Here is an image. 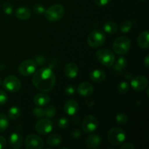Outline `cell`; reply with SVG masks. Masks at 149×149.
I'll use <instances>...</instances> for the list:
<instances>
[{
  "label": "cell",
  "mask_w": 149,
  "mask_h": 149,
  "mask_svg": "<svg viewBox=\"0 0 149 149\" xmlns=\"http://www.w3.org/2000/svg\"><path fill=\"white\" fill-rule=\"evenodd\" d=\"M1 84H2V81H1V79L0 78V86H1Z\"/></svg>",
  "instance_id": "cell-42"
},
{
  "label": "cell",
  "mask_w": 149,
  "mask_h": 149,
  "mask_svg": "<svg viewBox=\"0 0 149 149\" xmlns=\"http://www.w3.org/2000/svg\"><path fill=\"white\" fill-rule=\"evenodd\" d=\"M45 116L47 118H52L55 116L56 113V109L54 106H49L45 108Z\"/></svg>",
  "instance_id": "cell-29"
},
{
  "label": "cell",
  "mask_w": 149,
  "mask_h": 149,
  "mask_svg": "<svg viewBox=\"0 0 149 149\" xmlns=\"http://www.w3.org/2000/svg\"><path fill=\"white\" fill-rule=\"evenodd\" d=\"M36 66H37V63L36 61L31 59L26 60L19 65L18 72L20 75L24 76V77L30 76L36 71Z\"/></svg>",
  "instance_id": "cell-7"
},
{
  "label": "cell",
  "mask_w": 149,
  "mask_h": 149,
  "mask_svg": "<svg viewBox=\"0 0 149 149\" xmlns=\"http://www.w3.org/2000/svg\"><path fill=\"white\" fill-rule=\"evenodd\" d=\"M132 27V23L130 20H127L122 22L120 25V30L122 33H127L130 31Z\"/></svg>",
  "instance_id": "cell-27"
},
{
  "label": "cell",
  "mask_w": 149,
  "mask_h": 149,
  "mask_svg": "<svg viewBox=\"0 0 149 149\" xmlns=\"http://www.w3.org/2000/svg\"><path fill=\"white\" fill-rule=\"evenodd\" d=\"M49 101H50V97L45 93H38L33 97L34 104L37 106H47L49 103Z\"/></svg>",
  "instance_id": "cell-18"
},
{
  "label": "cell",
  "mask_w": 149,
  "mask_h": 149,
  "mask_svg": "<svg viewBox=\"0 0 149 149\" xmlns=\"http://www.w3.org/2000/svg\"><path fill=\"white\" fill-rule=\"evenodd\" d=\"M62 142V137L61 135L57 133H54L47 137L46 140V143L48 146L52 147L57 146L60 145Z\"/></svg>",
  "instance_id": "cell-22"
},
{
  "label": "cell",
  "mask_w": 149,
  "mask_h": 149,
  "mask_svg": "<svg viewBox=\"0 0 149 149\" xmlns=\"http://www.w3.org/2000/svg\"><path fill=\"white\" fill-rule=\"evenodd\" d=\"M101 143V138L97 134H91L89 135L85 141V144L89 148H97Z\"/></svg>",
  "instance_id": "cell-15"
},
{
  "label": "cell",
  "mask_w": 149,
  "mask_h": 149,
  "mask_svg": "<svg viewBox=\"0 0 149 149\" xmlns=\"http://www.w3.org/2000/svg\"><path fill=\"white\" fill-rule=\"evenodd\" d=\"M78 67L74 63H68L64 68V74L65 77L69 79H74L78 74Z\"/></svg>",
  "instance_id": "cell-17"
},
{
  "label": "cell",
  "mask_w": 149,
  "mask_h": 149,
  "mask_svg": "<svg viewBox=\"0 0 149 149\" xmlns=\"http://www.w3.org/2000/svg\"><path fill=\"white\" fill-rule=\"evenodd\" d=\"M31 12L30 9L26 7H19L15 11L16 17L20 20H27L31 17Z\"/></svg>",
  "instance_id": "cell-21"
},
{
  "label": "cell",
  "mask_w": 149,
  "mask_h": 149,
  "mask_svg": "<svg viewBox=\"0 0 149 149\" xmlns=\"http://www.w3.org/2000/svg\"><path fill=\"white\" fill-rule=\"evenodd\" d=\"M127 59L124 57H119L114 65V69L116 71H122L126 67Z\"/></svg>",
  "instance_id": "cell-26"
},
{
  "label": "cell",
  "mask_w": 149,
  "mask_h": 149,
  "mask_svg": "<svg viewBox=\"0 0 149 149\" xmlns=\"http://www.w3.org/2000/svg\"><path fill=\"white\" fill-rule=\"evenodd\" d=\"M79 106L78 103L75 100H68L64 105V111L65 113L69 116H74L77 112L79 111Z\"/></svg>",
  "instance_id": "cell-14"
},
{
  "label": "cell",
  "mask_w": 149,
  "mask_h": 149,
  "mask_svg": "<svg viewBox=\"0 0 149 149\" xmlns=\"http://www.w3.org/2000/svg\"><path fill=\"white\" fill-rule=\"evenodd\" d=\"M110 0H95V2L97 6L100 7H103V6L107 5L109 3Z\"/></svg>",
  "instance_id": "cell-38"
},
{
  "label": "cell",
  "mask_w": 149,
  "mask_h": 149,
  "mask_svg": "<svg viewBox=\"0 0 149 149\" xmlns=\"http://www.w3.org/2000/svg\"><path fill=\"white\" fill-rule=\"evenodd\" d=\"M53 129V124L48 118L42 119L37 122L35 125V130L39 134L45 135L49 134Z\"/></svg>",
  "instance_id": "cell-11"
},
{
  "label": "cell",
  "mask_w": 149,
  "mask_h": 149,
  "mask_svg": "<svg viewBox=\"0 0 149 149\" xmlns=\"http://www.w3.org/2000/svg\"><path fill=\"white\" fill-rule=\"evenodd\" d=\"M81 136V132L79 130H74L71 131V137L72 138H74V139H79Z\"/></svg>",
  "instance_id": "cell-37"
},
{
  "label": "cell",
  "mask_w": 149,
  "mask_h": 149,
  "mask_svg": "<svg viewBox=\"0 0 149 149\" xmlns=\"http://www.w3.org/2000/svg\"><path fill=\"white\" fill-rule=\"evenodd\" d=\"M2 10L6 15H11L13 12V7L10 2H4L2 4Z\"/></svg>",
  "instance_id": "cell-33"
},
{
  "label": "cell",
  "mask_w": 149,
  "mask_h": 149,
  "mask_svg": "<svg viewBox=\"0 0 149 149\" xmlns=\"http://www.w3.org/2000/svg\"><path fill=\"white\" fill-rule=\"evenodd\" d=\"M77 92L80 95L83 97L90 96L93 93V87L89 82H82L79 85Z\"/></svg>",
  "instance_id": "cell-16"
},
{
  "label": "cell",
  "mask_w": 149,
  "mask_h": 149,
  "mask_svg": "<svg viewBox=\"0 0 149 149\" xmlns=\"http://www.w3.org/2000/svg\"><path fill=\"white\" fill-rule=\"evenodd\" d=\"M148 31L141 32L138 37V44L143 49H148L149 47Z\"/></svg>",
  "instance_id": "cell-20"
},
{
  "label": "cell",
  "mask_w": 149,
  "mask_h": 149,
  "mask_svg": "<svg viewBox=\"0 0 149 149\" xmlns=\"http://www.w3.org/2000/svg\"><path fill=\"white\" fill-rule=\"evenodd\" d=\"M92 81L95 82H102L106 79V74L103 70L95 69L90 74Z\"/></svg>",
  "instance_id": "cell-19"
},
{
  "label": "cell",
  "mask_w": 149,
  "mask_h": 149,
  "mask_svg": "<svg viewBox=\"0 0 149 149\" xmlns=\"http://www.w3.org/2000/svg\"><path fill=\"white\" fill-rule=\"evenodd\" d=\"M9 143L13 148H20L23 143V137L19 132H13L9 137Z\"/></svg>",
  "instance_id": "cell-13"
},
{
  "label": "cell",
  "mask_w": 149,
  "mask_h": 149,
  "mask_svg": "<svg viewBox=\"0 0 149 149\" xmlns=\"http://www.w3.org/2000/svg\"><path fill=\"white\" fill-rule=\"evenodd\" d=\"M21 111L17 106H13L8 111V118L12 120H15L20 116Z\"/></svg>",
  "instance_id": "cell-24"
},
{
  "label": "cell",
  "mask_w": 149,
  "mask_h": 149,
  "mask_svg": "<svg viewBox=\"0 0 149 149\" xmlns=\"http://www.w3.org/2000/svg\"><path fill=\"white\" fill-rule=\"evenodd\" d=\"M98 127V122L93 115H87L84 118L81 123V128L85 133L95 132Z\"/></svg>",
  "instance_id": "cell-9"
},
{
  "label": "cell",
  "mask_w": 149,
  "mask_h": 149,
  "mask_svg": "<svg viewBox=\"0 0 149 149\" xmlns=\"http://www.w3.org/2000/svg\"><path fill=\"white\" fill-rule=\"evenodd\" d=\"M76 90L73 86H67L65 88V93L67 95H73L74 94H75Z\"/></svg>",
  "instance_id": "cell-36"
},
{
  "label": "cell",
  "mask_w": 149,
  "mask_h": 149,
  "mask_svg": "<svg viewBox=\"0 0 149 149\" xmlns=\"http://www.w3.org/2000/svg\"><path fill=\"white\" fill-rule=\"evenodd\" d=\"M10 125L9 118L4 113H0V132L5 131Z\"/></svg>",
  "instance_id": "cell-25"
},
{
  "label": "cell",
  "mask_w": 149,
  "mask_h": 149,
  "mask_svg": "<svg viewBox=\"0 0 149 149\" xmlns=\"http://www.w3.org/2000/svg\"><path fill=\"white\" fill-rule=\"evenodd\" d=\"M123 145H122L120 146L121 149H135V147L134 146L133 144L130 143H122Z\"/></svg>",
  "instance_id": "cell-39"
},
{
  "label": "cell",
  "mask_w": 149,
  "mask_h": 149,
  "mask_svg": "<svg viewBox=\"0 0 149 149\" xmlns=\"http://www.w3.org/2000/svg\"><path fill=\"white\" fill-rule=\"evenodd\" d=\"M3 87L6 90L11 93H17L21 88V82L15 76H8L2 82Z\"/></svg>",
  "instance_id": "cell-8"
},
{
  "label": "cell",
  "mask_w": 149,
  "mask_h": 149,
  "mask_svg": "<svg viewBox=\"0 0 149 149\" xmlns=\"http://www.w3.org/2000/svg\"><path fill=\"white\" fill-rule=\"evenodd\" d=\"M130 85L135 91L141 92L148 87V79L145 76H138L131 80Z\"/></svg>",
  "instance_id": "cell-12"
},
{
  "label": "cell",
  "mask_w": 149,
  "mask_h": 149,
  "mask_svg": "<svg viewBox=\"0 0 149 149\" xmlns=\"http://www.w3.org/2000/svg\"><path fill=\"white\" fill-rule=\"evenodd\" d=\"M130 40L127 36H119L116 38L113 42L112 48L114 52L117 55H124L128 52L130 49Z\"/></svg>",
  "instance_id": "cell-3"
},
{
  "label": "cell",
  "mask_w": 149,
  "mask_h": 149,
  "mask_svg": "<svg viewBox=\"0 0 149 149\" xmlns=\"http://www.w3.org/2000/svg\"><path fill=\"white\" fill-rule=\"evenodd\" d=\"M68 119L65 117H62L58 119V126L59 128L61 129H65L68 126Z\"/></svg>",
  "instance_id": "cell-34"
},
{
  "label": "cell",
  "mask_w": 149,
  "mask_h": 149,
  "mask_svg": "<svg viewBox=\"0 0 149 149\" xmlns=\"http://www.w3.org/2000/svg\"><path fill=\"white\" fill-rule=\"evenodd\" d=\"M6 145H7V141H6V139L3 136L0 135V149L5 148Z\"/></svg>",
  "instance_id": "cell-40"
},
{
  "label": "cell",
  "mask_w": 149,
  "mask_h": 149,
  "mask_svg": "<svg viewBox=\"0 0 149 149\" xmlns=\"http://www.w3.org/2000/svg\"><path fill=\"white\" fill-rule=\"evenodd\" d=\"M55 81L56 77L51 68H42L33 73L32 83L38 90L42 93L52 90Z\"/></svg>",
  "instance_id": "cell-1"
},
{
  "label": "cell",
  "mask_w": 149,
  "mask_h": 149,
  "mask_svg": "<svg viewBox=\"0 0 149 149\" xmlns=\"http://www.w3.org/2000/svg\"><path fill=\"white\" fill-rule=\"evenodd\" d=\"M33 12H34L36 15H40L45 14L46 9H45V6H43L42 4H36L33 5Z\"/></svg>",
  "instance_id": "cell-32"
},
{
  "label": "cell",
  "mask_w": 149,
  "mask_h": 149,
  "mask_svg": "<svg viewBox=\"0 0 149 149\" xmlns=\"http://www.w3.org/2000/svg\"><path fill=\"white\" fill-rule=\"evenodd\" d=\"M8 100V96L4 90H0V105H4Z\"/></svg>",
  "instance_id": "cell-35"
},
{
  "label": "cell",
  "mask_w": 149,
  "mask_h": 149,
  "mask_svg": "<svg viewBox=\"0 0 149 149\" xmlns=\"http://www.w3.org/2000/svg\"><path fill=\"white\" fill-rule=\"evenodd\" d=\"M25 146L28 149H42L45 146V143L39 135L31 134L25 140Z\"/></svg>",
  "instance_id": "cell-10"
},
{
  "label": "cell",
  "mask_w": 149,
  "mask_h": 149,
  "mask_svg": "<svg viewBox=\"0 0 149 149\" xmlns=\"http://www.w3.org/2000/svg\"><path fill=\"white\" fill-rule=\"evenodd\" d=\"M140 1H146V0H140Z\"/></svg>",
  "instance_id": "cell-43"
},
{
  "label": "cell",
  "mask_w": 149,
  "mask_h": 149,
  "mask_svg": "<svg viewBox=\"0 0 149 149\" xmlns=\"http://www.w3.org/2000/svg\"><path fill=\"white\" fill-rule=\"evenodd\" d=\"M126 132L120 127H113L108 132V141L111 144L116 146H121L126 140Z\"/></svg>",
  "instance_id": "cell-2"
},
{
  "label": "cell",
  "mask_w": 149,
  "mask_h": 149,
  "mask_svg": "<svg viewBox=\"0 0 149 149\" xmlns=\"http://www.w3.org/2000/svg\"><path fill=\"white\" fill-rule=\"evenodd\" d=\"M96 58L97 61L104 66L110 68L113 65L115 61L114 54L112 51L106 49H99L96 52Z\"/></svg>",
  "instance_id": "cell-5"
},
{
  "label": "cell",
  "mask_w": 149,
  "mask_h": 149,
  "mask_svg": "<svg viewBox=\"0 0 149 149\" xmlns=\"http://www.w3.org/2000/svg\"><path fill=\"white\" fill-rule=\"evenodd\" d=\"M144 64H145V66L148 68L149 66V55H147L146 57L145 58V59H144Z\"/></svg>",
  "instance_id": "cell-41"
},
{
  "label": "cell",
  "mask_w": 149,
  "mask_h": 149,
  "mask_svg": "<svg viewBox=\"0 0 149 149\" xmlns=\"http://www.w3.org/2000/svg\"><path fill=\"white\" fill-rule=\"evenodd\" d=\"M106 41V35L103 31L100 29H95L89 34L87 38V43L89 46L93 48H97L102 46Z\"/></svg>",
  "instance_id": "cell-4"
},
{
  "label": "cell",
  "mask_w": 149,
  "mask_h": 149,
  "mask_svg": "<svg viewBox=\"0 0 149 149\" xmlns=\"http://www.w3.org/2000/svg\"><path fill=\"white\" fill-rule=\"evenodd\" d=\"M127 116L125 113H119L116 116V122L118 125H125L127 122Z\"/></svg>",
  "instance_id": "cell-30"
},
{
  "label": "cell",
  "mask_w": 149,
  "mask_h": 149,
  "mask_svg": "<svg viewBox=\"0 0 149 149\" xmlns=\"http://www.w3.org/2000/svg\"><path fill=\"white\" fill-rule=\"evenodd\" d=\"M33 113L35 116L38 118H44L45 116V108H42V106H38L33 109Z\"/></svg>",
  "instance_id": "cell-31"
},
{
  "label": "cell",
  "mask_w": 149,
  "mask_h": 149,
  "mask_svg": "<svg viewBox=\"0 0 149 149\" xmlns=\"http://www.w3.org/2000/svg\"><path fill=\"white\" fill-rule=\"evenodd\" d=\"M130 90V84L127 81H122L118 86V91L120 94H126Z\"/></svg>",
  "instance_id": "cell-28"
},
{
  "label": "cell",
  "mask_w": 149,
  "mask_h": 149,
  "mask_svg": "<svg viewBox=\"0 0 149 149\" xmlns=\"http://www.w3.org/2000/svg\"><path fill=\"white\" fill-rule=\"evenodd\" d=\"M103 30L109 34H113L117 31L118 25L113 21H107L103 25Z\"/></svg>",
  "instance_id": "cell-23"
},
{
  "label": "cell",
  "mask_w": 149,
  "mask_h": 149,
  "mask_svg": "<svg viewBox=\"0 0 149 149\" xmlns=\"http://www.w3.org/2000/svg\"><path fill=\"white\" fill-rule=\"evenodd\" d=\"M64 7L61 4H56L51 6L45 10V16L48 20L51 22H56L62 18L64 15Z\"/></svg>",
  "instance_id": "cell-6"
}]
</instances>
